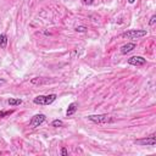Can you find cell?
<instances>
[{
    "label": "cell",
    "instance_id": "cell-12",
    "mask_svg": "<svg viewBox=\"0 0 156 156\" xmlns=\"http://www.w3.org/2000/svg\"><path fill=\"white\" fill-rule=\"evenodd\" d=\"M51 126H53V127H62V126H63V122H62L61 120H54V121L51 122Z\"/></svg>",
    "mask_w": 156,
    "mask_h": 156
},
{
    "label": "cell",
    "instance_id": "cell-11",
    "mask_svg": "<svg viewBox=\"0 0 156 156\" xmlns=\"http://www.w3.org/2000/svg\"><path fill=\"white\" fill-rule=\"evenodd\" d=\"M46 82H49L48 78H45V80H42V78H33V80H31L32 84H43V83H46Z\"/></svg>",
    "mask_w": 156,
    "mask_h": 156
},
{
    "label": "cell",
    "instance_id": "cell-4",
    "mask_svg": "<svg viewBox=\"0 0 156 156\" xmlns=\"http://www.w3.org/2000/svg\"><path fill=\"white\" fill-rule=\"evenodd\" d=\"M45 115L44 114H37V115H34L33 117H32V120H31V122H29V126L32 127V128H37V127H39L42 123H44V121H45Z\"/></svg>",
    "mask_w": 156,
    "mask_h": 156
},
{
    "label": "cell",
    "instance_id": "cell-5",
    "mask_svg": "<svg viewBox=\"0 0 156 156\" xmlns=\"http://www.w3.org/2000/svg\"><path fill=\"white\" fill-rule=\"evenodd\" d=\"M135 144H139V145H150V146H154V145L156 144L155 134H151L150 137H148V138H144V139H138V140H135Z\"/></svg>",
    "mask_w": 156,
    "mask_h": 156
},
{
    "label": "cell",
    "instance_id": "cell-17",
    "mask_svg": "<svg viewBox=\"0 0 156 156\" xmlns=\"http://www.w3.org/2000/svg\"><path fill=\"white\" fill-rule=\"evenodd\" d=\"M61 155H62V156H67V155H68V151H67L66 148H62V149H61Z\"/></svg>",
    "mask_w": 156,
    "mask_h": 156
},
{
    "label": "cell",
    "instance_id": "cell-13",
    "mask_svg": "<svg viewBox=\"0 0 156 156\" xmlns=\"http://www.w3.org/2000/svg\"><path fill=\"white\" fill-rule=\"evenodd\" d=\"M87 29H88V28L84 27V26H78V27L76 28L77 32H82V33H83V32H87Z\"/></svg>",
    "mask_w": 156,
    "mask_h": 156
},
{
    "label": "cell",
    "instance_id": "cell-1",
    "mask_svg": "<svg viewBox=\"0 0 156 156\" xmlns=\"http://www.w3.org/2000/svg\"><path fill=\"white\" fill-rule=\"evenodd\" d=\"M56 94H49V95H38L33 99V103L37 105H50L56 100Z\"/></svg>",
    "mask_w": 156,
    "mask_h": 156
},
{
    "label": "cell",
    "instance_id": "cell-10",
    "mask_svg": "<svg viewBox=\"0 0 156 156\" xmlns=\"http://www.w3.org/2000/svg\"><path fill=\"white\" fill-rule=\"evenodd\" d=\"M8 104L10 106H17V105H21L22 104V100L21 99H15V98H10L8 100Z\"/></svg>",
    "mask_w": 156,
    "mask_h": 156
},
{
    "label": "cell",
    "instance_id": "cell-8",
    "mask_svg": "<svg viewBox=\"0 0 156 156\" xmlns=\"http://www.w3.org/2000/svg\"><path fill=\"white\" fill-rule=\"evenodd\" d=\"M77 110H78V104H77V103H71V104L68 105L67 111H66V116H67V117H68V116H72Z\"/></svg>",
    "mask_w": 156,
    "mask_h": 156
},
{
    "label": "cell",
    "instance_id": "cell-18",
    "mask_svg": "<svg viewBox=\"0 0 156 156\" xmlns=\"http://www.w3.org/2000/svg\"><path fill=\"white\" fill-rule=\"evenodd\" d=\"M6 82H5V80H0V87H2V86H4Z\"/></svg>",
    "mask_w": 156,
    "mask_h": 156
},
{
    "label": "cell",
    "instance_id": "cell-7",
    "mask_svg": "<svg viewBox=\"0 0 156 156\" xmlns=\"http://www.w3.org/2000/svg\"><path fill=\"white\" fill-rule=\"evenodd\" d=\"M135 48H137V45L134 43H128V44H126V45H123L121 48V53L122 54H127V53H131L132 50H134Z\"/></svg>",
    "mask_w": 156,
    "mask_h": 156
},
{
    "label": "cell",
    "instance_id": "cell-2",
    "mask_svg": "<svg viewBox=\"0 0 156 156\" xmlns=\"http://www.w3.org/2000/svg\"><path fill=\"white\" fill-rule=\"evenodd\" d=\"M146 31L145 29H131V31H127V32H123L121 34V37L123 38H128V39H138L140 37H144L146 36Z\"/></svg>",
    "mask_w": 156,
    "mask_h": 156
},
{
    "label": "cell",
    "instance_id": "cell-16",
    "mask_svg": "<svg viewBox=\"0 0 156 156\" xmlns=\"http://www.w3.org/2000/svg\"><path fill=\"white\" fill-rule=\"evenodd\" d=\"M82 3H83L84 5H92V4L94 3V0H82Z\"/></svg>",
    "mask_w": 156,
    "mask_h": 156
},
{
    "label": "cell",
    "instance_id": "cell-14",
    "mask_svg": "<svg viewBox=\"0 0 156 156\" xmlns=\"http://www.w3.org/2000/svg\"><path fill=\"white\" fill-rule=\"evenodd\" d=\"M12 112H14V111H4V112H0V118H3V117H5V116H10Z\"/></svg>",
    "mask_w": 156,
    "mask_h": 156
},
{
    "label": "cell",
    "instance_id": "cell-6",
    "mask_svg": "<svg viewBox=\"0 0 156 156\" xmlns=\"http://www.w3.org/2000/svg\"><path fill=\"white\" fill-rule=\"evenodd\" d=\"M128 63L132 66H144L146 63V59L141 56H132L128 59Z\"/></svg>",
    "mask_w": 156,
    "mask_h": 156
},
{
    "label": "cell",
    "instance_id": "cell-19",
    "mask_svg": "<svg viewBox=\"0 0 156 156\" xmlns=\"http://www.w3.org/2000/svg\"><path fill=\"white\" fill-rule=\"evenodd\" d=\"M134 2H135V0H128V3H129V4H134Z\"/></svg>",
    "mask_w": 156,
    "mask_h": 156
},
{
    "label": "cell",
    "instance_id": "cell-9",
    "mask_svg": "<svg viewBox=\"0 0 156 156\" xmlns=\"http://www.w3.org/2000/svg\"><path fill=\"white\" fill-rule=\"evenodd\" d=\"M6 46H8V36L5 33H2L0 34V48L5 49Z\"/></svg>",
    "mask_w": 156,
    "mask_h": 156
},
{
    "label": "cell",
    "instance_id": "cell-3",
    "mask_svg": "<svg viewBox=\"0 0 156 156\" xmlns=\"http://www.w3.org/2000/svg\"><path fill=\"white\" fill-rule=\"evenodd\" d=\"M88 120L94 123H109L114 122V118H111L109 115H89Z\"/></svg>",
    "mask_w": 156,
    "mask_h": 156
},
{
    "label": "cell",
    "instance_id": "cell-15",
    "mask_svg": "<svg viewBox=\"0 0 156 156\" xmlns=\"http://www.w3.org/2000/svg\"><path fill=\"white\" fill-rule=\"evenodd\" d=\"M155 22H156V16H155V15H152V16H151V19H150V21H149V26H152Z\"/></svg>",
    "mask_w": 156,
    "mask_h": 156
}]
</instances>
